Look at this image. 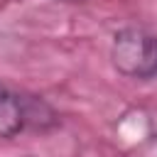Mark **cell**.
<instances>
[{
	"mask_svg": "<svg viewBox=\"0 0 157 157\" xmlns=\"http://www.w3.org/2000/svg\"><path fill=\"white\" fill-rule=\"evenodd\" d=\"M61 123L59 110L37 93H0V137L12 140L22 132H49Z\"/></svg>",
	"mask_w": 157,
	"mask_h": 157,
	"instance_id": "obj_1",
	"label": "cell"
},
{
	"mask_svg": "<svg viewBox=\"0 0 157 157\" xmlns=\"http://www.w3.org/2000/svg\"><path fill=\"white\" fill-rule=\"evenodd\" d=\"M110 64L128 78H157V34L137 27L118 29L110 42Z\"/></svg>",
	"mask_w": 157,
	"mask_h": 157,
	"instance_id": "obj_2",
	"label": "cell"
},
{
	"mask_svg": "<svg viewBox=\"0 0 157 157\" xmlns=\"http://www.w3.org/2000/svg\"><path fill=\"white\" fill-rule=\"evenodd\" d=\"M2 91H5V86H2V81H0V93H2Z\"/></svg>",
	"mask_w": 157,
	"mask_h": 157,
	"instance_id": "obj_3",
	"label": "cell"
}]
</instances>
